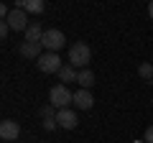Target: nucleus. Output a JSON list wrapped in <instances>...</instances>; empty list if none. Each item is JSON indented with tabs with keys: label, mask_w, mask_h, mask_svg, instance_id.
<instances>
[{
	"label": "nucleus",
	"mask_w": 153,
	"mask_h": 143,
	"mask_svg": "<svg viewBox=\"0 0 153 143\" xmlns=\"http://www.w3.org/2000/svg\"><path fill=\"white\" fill-rule=\"evenodd\" d=\"M44 33H46V31L38 26V21H31V26L26 28V41H28V44H41Z\"/></svg>",
	"instance_id": "obj_10"
},
{
	"label": "nucleus",
	"mask_w": 153,
	"mask_h": 143,
	"mask_svg": "<svg viewBox=\"0 0 153 143\" xmlns=\"http://www.w3.org/2000/svg\"><path fill=\"white\" fill-rule=\"evenodd\" d=\"M56 123H59V128H64V130H74L76 128V112L71 110V107H64V110H56Z\"/></svg>",
	"instance_id": "obj_6"
},
{
	"label": "nucleus",
	"mask_w": 153,
	"mask_h": 143,
	"mask_svg": "<svg viewBox=\"0 0 153 143\" xmlns=\"http://www.w3.org/2000/svg\"><path fill=\"white\" fill-rule=\"evenodd\" d=\"M76 77H79V72H76L71 64L61 66V72H59V79H61V82H76Z\"/></svg>",
	"instance_id": "obj_13"
},
{
	"label": "nucleus",
	"mask_w": 153,
	"mask_h": 143,
	"mask_svg": "<svg viewBox=\"0 0 153 143\" xmlns=\"http://www.w3.org/2000/svg\"><path fill=\"white\" fill-rule=\"evenodd\" d=\"M148 16L153 18V0H151V5H148Z\"/></svg>",
	"instance_id": "obj_20"
},
{
	"label": "nucleus",
	"mask_w": 153,
	"mask_h": 143,
	"mask_svg": "<svg viewBox=\"0 0 153 143\" xmlns=\"http://www.w3.org/2000/svg\"><path fill=\"white\" fill-rule=\"evenodd\" d=\"M138 74H140L143 79H153V64H148V61L140 64V66H138Z\"/></svg>",
	"instance_id": "obj_14"
},
{
	"label": "nucleus",
	"mask_w": 153,
	"mask_h": 143,
	"mask_svg": "<svg viewBox=\"0 0 153 143\" xmlns=\"http://www.w3.org/2000/svg\"><path fill=\"white\" fill-rule=\"evenodd\" d=\"M38 64V69L44 72V74H59L61 72V59H59V54H54V51H44V56L36 61Z\"/></svg>",
	"instance_id": "obj_4"
},
{
	"label": "nucleus",
	"mask_w": 153,
	"mask_h": 143,
	"mask_svg": "<svg viewBox=\"0 0 153 143\" xmlns=\"http://www.w3.org/2000/svg\"><path fill=\"white\" fill-rule=\"evenodd\" d=\"M44 46L41 44H28V41H23V46H21V56H26V59H41V56H44Z\"/></svg>",
	"instance_id": "obj_11"
},
{
	"label": "nucleus",
	"mask_w": 153,
	"mask_h": 143,
	"mask_svg": "<svg viewBox=\"0 0 153 143\" xmlns=\"http://www.w3.org/2000/svg\"><path fill=\"white\" fill-rule=\"evenodd\" d=\"M16 8H23L26 13H44V8H46V3L44 0H16Z\"/></svg>",
	"instance_id": "obj_9"
},
{
	"label": "nucleus",
	"mask_w": 153,
	"mask_h": 143,
	"mask_svg": "<svg viewBox=\"0 0 153 143\" xmlns=\"http://www.w3.org/2000/svg\"><path fill=\"white\" fill-rule=\"evenodd\" d=\"M69 102H74V95L69 92L66 84H56V87H51V92H49V105H54L56 110H64V107H69Z\"/></svg>",
	"instance_id": "obj_2"
},
{
	"label": "nucleus",
	"mask_w": 153,
	"mask_h": 143,
	"mask_svg": "<svg viewBox=\"0 0 153 143\" xmlns=\"http://www.w3.org/2000/svg\"><path fill=\"white\" fill-rule=\"evenodd\" d=\"M54 110H56L54 105H46V107H41V118H44V120H49V118H56V115H54Z\"/></svg>",
	"instance_id": "obj_15"
},
{
	"label": "nucleus",
	"mask_w": 153,
	"mask_h": 143,
	"mask_svg": "<svg viewBox=\"0 0 153 143\" xmlns=\"http://www.w3.org/2000/svg\"><path fill=\"white\" fill-rule=\"evenodd\" d=\"M74 105H76V110H92V105H94V97L89 89H76L74 92Z\"/></svg>",
	"instance_id": "obj_8"
},
{
	"label": "nucleus",
	"mask_w": 153,
	"mask_h": 143,
	"mask_svg": "<svg viewBox=\"0 0 153 143\" xmlns=\"http://www.w3.org/2000/svg\"><path fill=\"white\" fill-rule=\"evenodd\" d=\"M146 143H153V125L146 128Z\"/></svg>",
	"instance_id": "obj_18"
},
{
	"label": "nucleus",
	"mask_w": 153,
	"mask_h": 143,
	"mask_svg": "<svg viewBox=\"0 0 153 143\" xmlns=\"http://www.w3.org/2000/svg\"><path fill=\"white\" fill-rule=\"evenodd\" d=\"M92 61V49H89L87 44H82V41H76L74 46L69 49V64L74 66H79V69H87V64Z\"/></svg>",
	"instance_id": "obj_1"
},
{
	"label": "nucleus",
	"mask_w": 153,
	"mask_h": 143,
	"mask_svg": "<svg viewBox=\"0 0 153 143\" xmlns=\"http://www.w3.org/2000/svg\"><path fill=\"white\" fill-rule=\"evenodd\" d=\"M0 16L8 21V16H10V8H8V5H0Z\"/></svg>",
	"instance_id": "obj_19"
},
{
	"label": "nucleus",
	"mask_w": 153,
	"mask_h": 143,
	"mask_svg": "<svg viewBox=\"0 0 153 143\" xmlns=\"http://www.w3.org/2000/svg\"><path fill=\"white\" fill-rule=\"evenodd\" d=\"M8 31H10V26H8V21H3V23H0V36L5 39V36H8Z\"/></svg>",
	"instance_id": "obj_17"
},
{
	"label": "nucleus",
	"mask_w": 153,
	"mask_h": 143,
	"mask_svg": "<svg viewBox=\"0 0 153 143\" xmlns=\"http://www.w3.org/2000/svg\"><path fill=\"white\" fill-rule=\"evenodd\" d=\"M56 125H59V123H56V118H49V120H44V128H46V130H54Z\"/></svg>",
	"instance_id": "obj_16"
},
{
	"label": "nucleus",
	"mask_w": 153,
	"mask_h": 143,
	"mask_svg": "<svg viewBox=\"0 0 153 143\" xmlns=\"http://www.w3.org/2000/svg\"><path fill=\"white\" fill-rule=\"evenodd\" d=\"M151 84H153V79H151Z\"/></svg>",
	"instance_id": "obj_21"
},
{
	"label": "nucleus",
	"mask_w": 153,
	"mask_h": 143,
	"mask_svg": "<svg viewBox=\"0 0 153 143\" xmlns=\"http://www.w3.org/2000/svg\"><path fill=\"white\" fill-rule=\"evenodd\" d=\"M8 26H10L13 31H23L26 33V28L31 26V21H28V16H26L23 8H13L10 16H8Z\"/></svg>",
	"instance_id": "obj_5"
},
{
	"label": "nucleus",
	"mask_w": 153,
	"mask_h": 143,
	"mask_svg": "<svg viewBox=\"0 0 153 143\" xmlns=\"http://www.w3.org/2000/svg\"><path fill=\"white\" fill-rule=\"evenodd\" d=\"M18 136H21V125L16 120H3L0 123V138L3 141H16Z\"/></svg>",
	"instance_id": "obj_7"
},
{
	"label": "nucleus",
	"mask_w": 153,
	"mask_h": 143,
	"mask_svg": "<svg viewBox=\"0 0 153 143\" xmlns=\"http://www.w3.org/2000/svg\"><path fill=\"white\" fill-rule=\"evenodd\" d=\"M76 82L82 84V89H89L94 84V72L92 69H79V77H76Z\"/></svg>",
	"instance_id": "obj_12"
},
{
	"label": "nucleus",
	"mask_w": 153,
	"mask_h": 143,
	"mask_svg": "<svg viewBox=\"0 0 153 143\" xmlns=\"http://www.w3.org/2000/svg\"><path fill=\"white\" fill-rule=\"evenodd\" d=\"M64 44H66V36L61 31H56V28H49L44 33V39H41V46L46 51H54V54H59V49H64Z\"/></svg>",
	"instance_id": "obj_3"
}]
</instances>
